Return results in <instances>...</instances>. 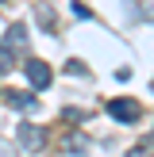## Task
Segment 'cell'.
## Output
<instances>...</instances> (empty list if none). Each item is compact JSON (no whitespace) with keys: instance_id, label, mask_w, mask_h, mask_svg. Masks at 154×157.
I'll list each match as a JSON object with an SVG mask.
<instances>
[{"instance_id":"cell-1","label":"cell","mask_w":154,"mask_h":157,"mask_svg":"<svg viewBox=\"0 0 154 157\" xmlns=\"http://www.w3.org/2000/svg\"><path fill=\"white\" fill-rule=\"evenodd\" d=\"M108 115H112L116 123H139V115H143V107L135 104V100H108Z\"/></svg>"},{"instance_id":"cell-2","label":"cell","mask_w":154,"mask_h":157,"mask_svg":"<svg viewBox=\"0 0 154 157\" xmlns=\"http://www.w3.org/2000/svg\"><path fill=\"white\" fill-rule=\"evenodd\" d=\"M23 73H27V81L35 84V88H46V84L54 81V73H50V65H46V61H38V58H31L27 65H23Z\"/></svg>"},{"instance_id":"cell-3","label":"cell","mask_w":154,"mask_h":157,"mask_svg":"<svg viewBox=\"0 0 154 157\" xmlns=\"http://www.w3.org/2000/svg\"><path fill=\"white\" fill-rule=\"evenodd\" d=\"M15 142H19L23 150H38V146L46 142V134L38 127H31V123H23V127H15Z\"/></svg>"},{"instance_id":"cell-4","label":"cell","mask_w":154,"mask_h":157,"mask_svg":"<svg viewBox=\"0 0 154 157\" xmlns=\"http://www.w3.org/2000/svg\"><path fill=\"white\" fill-rule=\"evenodd\" d=\"M8 107H15V111H31V107H35V96H27V92H8Z\"/></svg>"},{"instance_id":"cell-5","label":"cell","mask_w":154,"mask_h":157,"mask_svg":"<svg viewBox=\"0 0 154 157\" xmlns=\"http://www.w3.org/2000/svg\"><path fill=\"white\" fill-rule=\"evenodd\" d=\"M4 42H8V46H23V42H27V27L12 23V27H8V35H4Z\"/></svg>"},{"instance_id":"cell-6","label":"cell","mask_w":154,"mask_h":157,"mask_svg":"<svg viewBox=\"0 0 154 157\" xmlns=\"http://www.w3.org/2000/svg\"><path fill=\"white\" fill-rule=\"evenodd\" d=\"M73 15H77V19H92V12L85 4H77V0H73Z\"/></svg>"},{"instance_id":"cell-7","label":"cell","mask_w":154,"mask_h":157,"mask_svg":"<svg viewBox=\"0 0 154 157\" xmlns=\"http://www.w3.org/2000/svg\"><path fill=\"white\" fill-rule=\"evenodd\" d=\"M8 65H12V54H8L4 46H0V73H8Z\"/></svg>"},{"instance_id":"cell-8","label":"cell","mask_w":154,"mask_h":157,"mask_svg":"<svg viewBox=\"0 0 154 157\" xmlns=\"http://www.w3.org/2000/svg\"><path fill=\"white\" fill-rule=\"evenodd\" d=\"M66 73H69V77H85V65H77V61H69V65H66Z\"/></svg>"},{"instance_id":"cell-9","label":"cell","mask_w":154,"mask_h":157,"mask_svg":"<svg viewBox=\"0 0 154 157\" xmlns=\"http://www.w3.org/2000/svg\"><path fill=\"white\" fill-rule=\"evenodd\" d=\"M150 146H154V134H150Z\"/></svg>"}]
</instances>
